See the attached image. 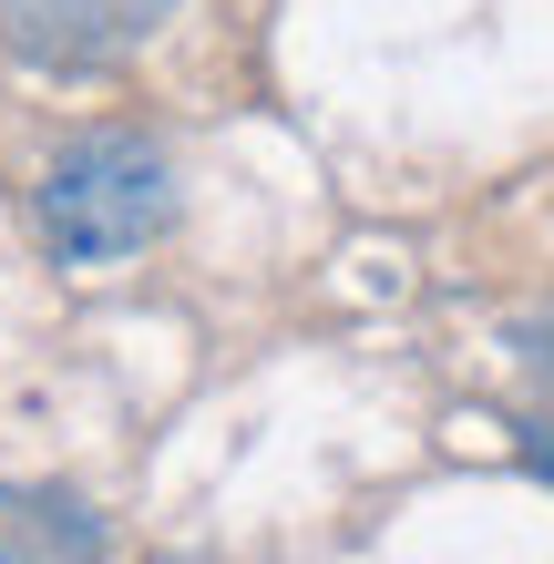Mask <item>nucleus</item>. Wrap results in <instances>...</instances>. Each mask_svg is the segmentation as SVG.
<instances>
[{
	"instance_id": "1",
	"label": "nucleus",
	"mask_w": 554,
	"mask_h": 564,
	"mask_svg": "<svg viewBox=\"0 0 554 564\" xmlns=\"http://www.w3.org/2000/svg\"><path fill=\"white\" fill-rule=\"evenodd\" d=\"M31 216H42L52 257H73V268H93V257H134V247L165 237V216H175V164L154 154L144 134H83V144L52 154Z\"/></svg>"
},
{
	"instance_id": "4",
	"label": "nucleus",
	"mask_w": 554,
	"mask_h": 564,
	"mask_svg": "<svg viewBox=\"0 0 554 564\" xmlns=\"http://www.w3.org/2000/svg\"><path fill=\"white\" fill-rule=\"evenodd\" d=\"M513 359H524V370L554 390V318H524V328H513Z\"/></svg>"
},
{
	"instance_id": "2",
	"label": "nucleus",
	"mask_w": 554,
	"mask_h": 564,
	"mask_svg": "<svg viewBox=\"0 0 554 564\" xmlns=\"http://www.w3.org/2000/svg\"><path fill=\"white\" fill-rule=\"evenodd\" d=\"M175 21V0H0V42L31 73H113Z\"/></svg>"
},
{
	"instance_id": "5",
	"label": "nucleus",
	"mask_w": 554,
	"mask_h": 564,
	"mask_svg": "<svg viewBox=\"0 0 554 564\" xmlns=\"http://www.w3.org/2000/svg\"><path fill=\"white\" fill-rule=\"evenodd\" d=\"M524 462H534V482H554V411L524 421Z\"/></svg>"
},
{
	"instance_id": "3",
	"label": "nucleus",
	"mask_w": 554,
	"mask_h": 564,
	"mask_svg": "<svg viewBox=\"0 0 554 564\" xmlns=\"http://www.w3.org/2000/svg\"><path fill=\"white\" fill-rule=\"evenodd\" d=\"M0 564H104V513L62 482H0Z\"/></svg>"
}]
</instances>
